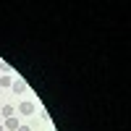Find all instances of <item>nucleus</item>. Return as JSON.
<instances>
[{"instance_id":"obj_1","label":"nucleus","mask_w":131,"mask_h":131,"mask_svg":"<svg viewBox=\"0 0 131 131\" xmlns=\"http://www.w3.org/2000/svg\"><path fill=\"white\" fill-rule=\"evenodd\" d=\"M18 113L21 115H34V105H31V102H21L18 105Z\"/></svg>"},{"instance_id":"obj_2","label":"nucleus","mask_w":131,"mask_h":131,"mask_svg":"<svg viewBox=\"0 0 131 131\" xmlns=\"http://www.w3.org/2000/svg\"><path fill=\"white\" fill-rule=\"evenodd\" d=\"M3 128H8V131H16V128H18V121H16V115H13V118H5Z\"/></svg>"},{"instance_id":"obj_3","label":"nucleus","mask_w":131,"mask_h":131,"mask_svg":"<svg viewBox=\"0 0 131 131\" xmlns=\"http://www.w3.org/2000/svg\"><path fill=\"white\" fill-rule=\"evenodd\" d=\"M10 89H13L16 94H24V92H26V84H24V81H13V84H10Z\"/></svg>"},{"instance_id":"obj_4","label":"nucleus","mask_w":131,"mask_h":131,"mask_svg":"<svg viewBox=\"0 0 131 131\" xmlns=\"http://www.w3.org/2000/svg\"><path fill=\"white\" fill-rule=\"evenodd\" d=\"M0 113H3V118H13V115H16V107H13V105H5Z\"/></svg>"},{"instance_id":"obj_5","label":"nucleus","mask_w":131,"mask_h":131,"mask_svg":"<svg viewBox=\"0 0 131 131\" xmlns=\"http://www.w3.org/2000/svg\"><path fill=\"white\" fill-rule=\"evenodd\" d=\"M13 84V79H10V76H3V79H0V86H10Z\"/></svg>"},{"instance_id":"obj_6","label":"nucleus","mask_w":131,"mask_h":131,"mask_svg":"<svg viewBox=\"0 0 131 131\" xmlns=\"http://www.w3.org/2000/svg\"><path fill=\"white\" fill-rule=\"evenodd\" d=\"M16 131H29V126H18V128H16Z\"/></svg>"},{"instance_id":"obj_7","label":"nucleus","mask_w":131,"mask_h":131,"mask_svg":"<svg viewBox=\"0 0 131 131\" xmlns=\"http://www.w3.org/2000/svg\"><path fill=\"white\" fill-rule=\"evenodd\" d=\"M0 131H5V128H3V123H0Z\"/></svg>"},{"instance_id":"obj_8","label":"nucleus","mask_w":131,"mask_h":131,"mask_svg":"<svg viewBox=\"0 0 131 131\" xmlns=\"http://www.w3.org/2000/svg\"><path fill=\"white\" fill-rule=\"evenodd\" d=\"M0 118H3V113H0Z\"/></svg>"}]
</instances>
